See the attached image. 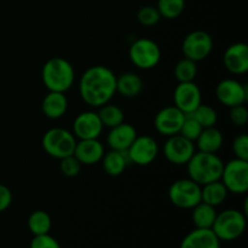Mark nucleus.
<instances>
[{
    "label": "nucleus",
    "mask_w": 248,
    "mask_h": 248,
    "mask_svg": "<svg viewBox=\"0 0 248 248\" xmlns=\"http://www.w3.org/2000/svg\"><path fill=\"white\" fill-rule=\"evenodd\" d=\"M80 97L91 107L109 103L116 93V77L106 65H92L80 78Z\"/></svg>",
    "instance_id": "1"
},
{
    "label": "nucleus",
    "mask_w": 248,
    "mask_h": 248,
    "mask_svg": "<svg viewBox=\"0 0 248 248\" xmlns=\"http://www.w3.org/2000/svg\"><path fill=\"white\" fill-rule=\"evenodd\" d=\"M223 167L224 164L222 159L213 153L195 152L191 159L186 162L189 178L201 186L211 182L219 181Z\"/></svg>",
    "instance_id": "2"
},
{
    "label": "nucleus",
    "mask_w": 248,
    "mask_h": 248,
    "mask_svg": "<svg viewBox=\"0 0 248 248\" xmlns=\"http://www.w3.org/2000/svg\"><path fill=\"white\" fill-rule=\"evenodd\" d=\"M43 82L48 91L65 93L75 79L73 65L62 57H53L44 64L41 72Z\"/></svg>",
    "instance_id": "3"
},
{
    "label": "nucleus",
    "mask_w": 248,
    "mask_h": 248,
    "mask_svg": "<svg viewBox=\"0 0 248 248\" xmlns=\"http://www.w3.org/2000/svg\"><path fill=\"white\" fill-rule=\"evenodd\" d=\"M246 224V216L241 211L230 208L217 213L211 229L219 241H234L244 234Z\"/></svg>",
    "instance_id": "4"
},
{
    "label": "nucleus",
    "mask_w": 248,
    "mask_h": 248,
    "mask_svg": "<svg viewBox=\"0 0 248 248\" xmlns=\"http://www.w3.org/2000/svg\"><path fill=\"white\" fill-rule=\"evenodd\" d=\"M41 143L46 154L61 160L74 154L77 138L74 133L65 128L53 127L46 131Z\"/></svg>",
    "instance_id": "5"
},
{
    "label": "nucleus",
    "mask_w": 248,
    "mask_h": 248,
    "mask_svg": "<svg viewBox=\"0 0 248 248\" xmlns=\"http://www.w3.org/2000/svg\"><path fill=\"white\" fill-rule=\"evenodd\" d=\"M128 56L136 67L143 70H149L156 67L161 61V50L154 40L142 38L136 40L130 46Z\"/></svg>",
    "instance_id": "6"
},
{
    "label": "nucleus",
    "mask_w": 248,
    "mask_h": 248,
    "mask_svg": "<svg viewBox=\"0 0 248 248\" xmlns=\"http://www.w3.org/2000/svg\"><path fill=\"white\" fill-rule=\"evenodd\" d=\"M169 199L176 207L191 210L201 202V186L190 178L178 179L170 186Z\"/></svg>",
    "instance_id": "7"
},
{
    "label": "nucleus",
    "mask_w": 248,
    "mask_h": 248,
    "mask_svg": "<svg viewBox=\"0 0 248 248\" xmlns=\"http://www.w3.org/2000/svg\"><path fill=\"white\" fill-rule=\"evenodd\" d=\"M220 181L229 193L241 195L248 190V161L232 159L223 167Z\"/></svg>",
    "instance_id": "8"
},
{
    "label": "nucleus",
    "mask_w": 248,
    "mask_h": 248,
    "mask_svg": "<svg viewBox=\"0 0 248 248\" xmlns=\"http://www.w3.org/2000/svg\"><path fill=\"white\" fill-rule=\"evenodd\" d=\"M213 48L212 36L205 31H194L184 38L182 51L186 58L199 62L210 56Z\"/></svg>",
    "instance_id": "9"
},
{
    "label": "nucleus",
    "mask_w": 248,
    "mask_h": 248,
    "mask_svg": "<svg viewBox=\"0 0 248 248\" xmlns=\"http://www.w3.org/2000/svg\"><path fill=\"white\" fill-rule=\"evenodd\" d=\"M126 152L131 164L148 166L156 159L159 154V145L156 140L150 136H140V137L137 136Z\"/></svg>",
    "instance_id": "10"
},
{
    "label": "nucleus",
    "mask_w": 248,
    "mask_h": 248,
    "mask_svg": "<svg viewBox=\"0 0 248 248\" xmlns=\"http://www.w3.org/2000/svg\"><path fill=\"white\" fill-rule=\"evenodd\" d=\"M162 152L167 161L171 164L186 165L195 153V144L178 133L170 136L169 140L165 142Z\"/></svg>",
    "instance_id": "11"
},
{
    "label": "nucleus",
    "mask_w": 248,
    "mask_h": 248,
    "mask_svg": "<svg viewBox=\"0 0 248 248\" xmlns=\"http://www.w3.org/2000/svg\"><path fill=\"white\" fill-rule=\"evenodd\" d=\"M216 97L223 106L232 107L245 104L248 98V90L245 84L235 79H224L216 87Z\"/></svg>",
    "instance_id": "12"
},
{
    "label": "nucleus",
    "mask_w": 248,
    "mask_h": 248,
    "mask_svg": "<svg viewBox=\"0 0 248 248\" xmlns=\"http://www.w3.org/2000/svg\"><path fill=\"white\" fill-rule=\"evenodd\" d=\"M202 101L201 90L194 81L179 82L173 92L174 106L184 114H191Z\"/></svg>",
    "instance_id": "13"
},
{
    "label": "nucleus",
    "mask_w": 248,
    "mask_h": 248,
    "mask_svg": "<svg viewBox=\"0 0 248 248\" xmlns=\"http://www.w3.org/2000/svg\"><path fill=\"white\" fill-rule=\"evenodd\" d=\"M184 118H186V114L179 110L176 106L165 107L161 110L157 111V114L155 115V130L161 133L162 136H166V137L178 135Z\"/></svg>",
    "instance_id": "14"
},
{
    "label": "nucleus",
    "mask_w": 248,
    "mask_h": 248,
    "mask_svg": "<svg viewBox=\"0 0 248 248\" xmlns=\"http://www.w3.org/2000/svg\"><path fill=\"white\" fill-rule=\"evenodd\" d=\"M103 124L98 114L87 110L80 113L73 123V133L79 140H98L103 131Z\"/></svg>",
    "instance_id": "15"
},
{
    "label": "nucleus",
    "mask_w": 248,
    "mask_h": 248,
    "mask_svg": "<svg viewBox=\"0 0 248 248\" xmlns=\"http://www.w3.org/2000/svg\"><path fill=\"white\" fill-rule=\"evenodd\" d=\"M223 63L232 74H245L248 70V46L245 43H235L225 50Z\"/></svg>",
    "instance_id": "16"
},
{
    "label": "nucleus",
    "mask_w": 248,
    "mask_h": 248,
    "mask_svg": "<svg viewBox=\"0 0 248 248\" xmlns=\"http://www.w3.org/2000/svg\"><path fill=\"white\" fill-rule=\"evenodd\" d=\"M104 147L98 140H80L77 142L74 156L81 165H94L101 162L104 155Z\"/></svg>",
    "instance_id": "17"
},
{
    "label": "nucleus",
    "mask_w": 248,
    "mask_h": 248,
    "mask_svg": "<svg viewBox=\"0 0 248 248\" xmlns=\"http://www.w3.org/2000/svg\"><path fill=\"white\" fill-rule=\"evenodd\" d=\"M136 137H137L136 128L130 124L121 123L120 125L110 128L108 136H107V143L110 149L125 152L130 148Z\"/></svg>",
    "instance_id": "18"
},
{
    "label": "nucleus",
    "mask_w": 248,
    "mask_h": 248,
    "mask_svg": "<svg viewBox=\"0 0 248 248\" xmlns=\"http://www.w3.org/2000/svg\"><path fill=\"white\" fill-rule=\"evenodd\" d=\"M181 248H220V241L212 229L196 228L182 240Z\"/></svg>",
    "instance_id": "19"
},
{
    "label": "nucleus",
    "mask_w": 248,
    "mask_h": 248,
    "mask_svg": "<svg viewBox=\"0 0 248 248\" xmlns=\"http://www.w3.org/2000/svg\"><path fill=\"white\" fill-rule=\"evenodd\" d=\"M41 109L46 118L52 119V120L62 118L67 113L68 109L67 97L62 92L48 91V93L44 97Z\"/></svg>",
    "instance_id": "20"
},
{
    "label": "nucleus",
    "mask_w": 248,
    "mask_h": 248,
    "mask_svg": "<svg viewBox=\"0 0 248 248\" xmlns=\"http://www.w3.org/2000/svg\"><path fill=\"white\" fill-rule=\"evenodd\" d=\"M101 161L104 171L111 177H118L123 174L126 167L131 164L126 150L125 152H119V150L110 149L108 153H104Z\"/></svg>",
    "instance_id": "21"
},
{
    "label": "nucleus",
    "mask_w": 248,
    "mask_h": 248,
    "mask_svg": "<svg viewBox=\"0 0 248 248\" xmlns=\"http://www.w3.org/2000/svg\"><path fill=\"white\" fill-rule=\"evenodd\" d=\"M195 142L199 152L216 154L222 148L224 137H223V133L218 128H216V126H213V127L203 128Z\"/></svg>",
    "instance_id": "22"
},
{
    "label": "nucleus",
    "mask_w": 248,
    "mask_h": 248,
    "mask_svg": "<svg viewBox=\"0 0 248 248\" xmlns=\"http://www.w3.org/2000/svg\"><path fill=\"white\" fill-rule=\"evenodd\" d=\"M143 90V80L138 74L127 72L116 77V92L127 98L137 97Z\"/></svg>",
    "instance_id": "23"
},
{
    "label": "nucleus",
    "mask_w": 248,
    "mask_h": 248,
    "mask_svg": "<svg viewBox=\"0 0 248 248\" xmlns=\"http://www.w3.org/2000/svg\"><path fill=\"white\" fill-rule=\"evenodd\" d=\"M228 194L229 191L220 179L201 186V201L213 206V207L222 205L227 200Z\"/></svg>",
    "instance_id": "24"
},
{
    "label": "nucleus",
    "mask_w": 248,
    "mask_h": 248,
    "mask_svg": "<svg viewBox=\"0 0 248 248\" xmlns=\"http://www.w3.org/2000/svg\"><path fill=\"white\" fill-rule=\"evenodd\" d=\"M191 210H193L191 218H193V223L196 228L199 229H211L212 228L216 217H217L216 207L201 201Z\"/></svg>",
    "instance_id": "25"
},
{
    "label": "nucleus",
    "mask_w": 248,
    "mask_h": 248,
    "mask_svg": "<svg viewBox=\"0 0 248 248\" xmlns=\"http://www.w3.org/2000/svg\"><path fill=\"white\" fill-rule=\"evenodd\" d=\"M52 227V220L48 216L47 212L43 210L34 211L31 213L28 218V228L31 234L35 235H44L48 234Z\"/></svg>",
    "instance_id": "26"
},
{
    "label": "nucleus",
    "mask_w": 248,
    "mask_h": 248,
    "mask_svg": "<svg viewBox=\"0 0 248 248\" xmlns=\"http://www.w3.org/2000/svg\"><path fill=\"white\" fill-rule=\"evenodd\" d=\"M98 114L99 119H101L103 126H107V127L111 128L114 126L120 125L121 123H124V119H125V115H124V111L120 107L115 106V104H104V106L99 107Z\"/></svg>",
    "instance_id": "27"
},
{
    "label": "nucleus",
    "mask_w": 248,
    "mask_h": 248,
    "mask_svg": "<svg viewBox=\"0 0 248 248\" xmlns=\"http://www.w3.org/2000/svg\"><path fill=\"white\" fill-rule=\"evenodd\" d=\"M186 7V0H157L156 9L161 17L174 19L181 16Z\"/></svg>",
    "instance_id": "28"
},
{
    "label": "nucleus",
    "mask_w": 248,
    "mask_h": 248,
    "mask_svg": "<svg viewBox=\"0 0 248 248\" xmlns=\"http://www.w3.org/2000/svg\"><path fill=\"white\" fill-rule=\"evenodd\" d=\"M198 74V65L196 62L184 57L179 61L174 67V77L178 82H189L194 81Z\"/></svg>",
    "instance_id": "29"
},
{
    "label": "nucleus",
    "mask_w": 248,
    "mask_h": 248,
    "mask_svg": "<svg viewBox=\"0 0 248 248\" xmlns=\"http://www.w3.org/2000/svg\"><path fill=\"white\" fill-rule=\"evenodd\" d=\"M190 115H193L203 128L213 127V126H216V124H217L218 121L217 111H216L212 107L206 106V104L202 103H201Z\"/></svg>",
    "instance_id": "30"
},
{
    "label": "nucleus",
    "mask_w": 248,
    "mask_h": 248,
    "mask_svg": "<svg viewBox=\"0 0 248 248\" xmlns=\"http://www.w3.org/2000/svg\"><path fill=\"white\" fill-rule=\"evenodd\" d=\"M203 130L202 126L199 124V121L194 118L190 114H186V118H184L183 124H182L181 131H179V135L183 136L186 140H191V142H195L198 140V137L200 136L201 131Z\"/></svg>",
    "instance_id": "31"
},
{
    "label": "nucleus",
    "mask_w": 248,
    "mask_h": 248,
    "mask_svg": "<svg viewBox=\"0 0 248 248\" xmlns=\"http://www.w3.org/2000/svg\"><path fill=\"white\" fill-rule=\"evenodd\" d=\"M161 15H160L159 10L154 6H143L138 10L137 12V19L142 26L144 27H153L155 24L159 23Z\"/></svg>",
    "instance_id": "32"
},
{
    "label": "nucleus",
    "mask_w": 248,
    "mask_h": 248,
    "mask_svg": "<svg viewBox=\"0 0 248 248\" xmlns=\"http://www.w3.org/2000/svg\"><path fill=\"white\" fill-rule=\"evenodd\" d=\"M60 170L65 177H77L80 173V170H81V164L79 162V160L74 156V155H69L67 157H63L60 160Z\"/></svg>",
    "instance_id": "33"
},
{
    "label": "nucleus",
    "mask_w": 248,
    "mask_h": 248,
    "mask_svg": "<svg viewBox=\"0 0 248 248\" xmlns=\"http://www.w3.org/2000/svg\"><path fill=\"white\" fill-rule=\"evenodd\" d=\"M232 152L236 159L248 161V136L240 135L232 142Z\"/></svg>",
    "instance_id": "34"
},
{
    "label": "nucleus",
    "mask_w": 248,
    "mask_h": 248,
    "mask_svg": "<svg viewBox=\"0 0 248 248\" xmlns=\"http://www.w3.org/2000/svg\"><path fill=\"white\" fill-rule=\"evenodd\" d=\"M230 120L234 124L235 126H246L248 123V109L244 104H240V106H235L230 108Z\"/></svg>",
    "instance_id": "35"
},
{
    "label": "nucleus",
    "mask_w": 248,
    "mask_h": 248,
    "mask_svg": "<svg viewBox=\"0 0 248 248\" xmlns=\"http://www.w3.org/2000/svg\"><path fill=\"white\" fill-rule=\"evenodd\" d=\"M31 248H61L55 237L48 234L35 235L31 241Z\"/></svg>",
    "instance_id": "36"
},
{
    "label": "nucleus",
    "mask_w": 248,
    "mask_h": 248,
    "mask_svg": "<svg viewBox=\"0 0 248 248\" xmlns=\"http://www.w3.org/2000/svg\"><path fill=\"white\" fill-rule=\"evenodd\" d=\"M12 202V193L6 186L0 184V212H4Z\"/></svg>",
    "instance_id": "37"
}]
</instances>
